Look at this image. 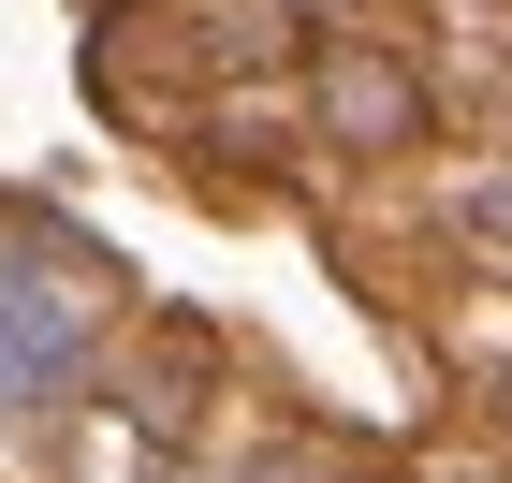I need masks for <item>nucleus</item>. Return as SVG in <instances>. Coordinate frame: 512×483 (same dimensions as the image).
I'll list each match as a JSON object with an SVG mask.
<instances>
[{
	"instance_id": "f257e3e1",
	"label": "nucleus",
	"mask_w": 512,
	"mask_h": 483,
	"mask_svg": "<svg viewBox=\"0 0 512 483\" xmlns=\"http://www.w3.org/2000/svg\"><path fill=\"white\" fill-rule=\"evenodd\" d=\"M278 74V15L264 0H118L103 15V88L161 132H205L220 103Z\"/></svg>"
},
{
	"instance_id": "f03ea898",
	"label": "nucleus",
	"mask_w": 512,
	"mask_h": 483,
	"mask_svg": "<svg viewBox=\"0 0 512 483\" xmlns=\"http://www.w3.org/2000/svg\"><path fill=\"white\" fill-rule=\"evenodd\" d=\"M308 118H322V147L337 161H410L425 147V74L395 59V44H308Z\"/></svg>"
},
{
	"instance_id": "7ed1b4c3",
	"label": "nucleus",
	"mask_w": 512,
	"mask_h": 483,
	"mask_svg": "<svg viewBox=\"0 0 512 483\" xmlns=\"http://www.w3.org/2000/svg\"><path fill=\"white\" fill-rule=\"evenodd\" d=\"M205 396H235V352H220V322L161 308L118 337V410L147 425V440H205Z\"/></svg>"
},
{
	"instance_id": "20e7f679",
	"label": "nucleus",
	"mask_w": 512,
	"mask_h": 483,
	"mask_svg": "<svg viewBox=\"0 0 512 483\" xmlns=\"http://www.w3.org/2000/svg\"><path fill=\"white\" fill-rule=\"evenodd\" d=\"M395 483H512V440L483 425V410H454L439 440H410V469H395Z\"/></svg>"
}]
</instances>
